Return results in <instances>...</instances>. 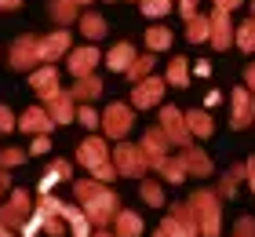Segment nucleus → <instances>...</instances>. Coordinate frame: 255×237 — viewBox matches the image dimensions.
Listing matches in <instances>:
<instances>
[{"label":"nucleus","mask_w":255,"mask_h":237,"mask_svg":"<svg viewBox=\"0 0 255 237\" xmlns=\"http://www.w3.org/2000/svg\"><path fill=\"white\" fill-rule=\"evenodd\" d=\"M131 124H135V106H128V102H110L106 110H102V135L106 139H124L128 132H131Z\"/></svg>","instance_id":"nucleus-5"},{"label":"nucleus","mask_w":255,"mask_h":237,"mask_svg":"<svg viewBox=\"0 0 255 237\" xmlns=\"http://www.w3.org/2000/svg\"><path fill=\"white\" fill-rule=\"evenodd\" d=\"M7 66L15 73H29V69L40 66V37L37 33H22L7 44Z\"/></svg>","instance_id":"nucleus-3"},{"label":"nucleus","mask_w":255,"mask_h":237,"mask_svg":"<svg viewBox=\"0 0 255 237\" xmlns=\"http://www.w3.org/2000/svg\"><path fill=\"white\" fill-rule=\"evenodd\" d=\"M160 128H164L168 142H190V128H186V117H179L175 110H160Z\"/></svg>","instance_id":"nucleus-18"},{"label":"nucleus","mask_w":255,"mask_h":237,"mask_svg":"<svg viewBox=\"0 0 255 237\" xmlns=\"http://www.w3.org/2000/svg\"><path fill=\"white\" fill-rule=\"evenodd\" d=\"M99 62H102V51L91 40H84L80 47H69V55H66V69L73 77H84V73H95L99 69Z\"/></svg>","instance_id":"nucleus-9"},{"label":"nucleus","mask_w":255,"mask_h":237,"mask_svg":"<svg viewBox=\"0 0 255 237\" xmlns=\"http://www.w3.org/2000/svg\"><path fill=\"white\" fill-rule=\"evenodd\" d=\"M182 168L193 172V175H208V172H212V161H208L201 150H186V153H182Z\"/></svg>","instance_id":"nucleus-26"},{"label":"nucleus","mask_w":255,"mask_h":237,"mask_svg":"<svg viewBox=\"0 0 255 237\" xmlns=\"http://www.w3.org/2000/svg\"><path fill=\"white\" fill-rule=\"evenodd\" d=\"M44 153H51V135H33V142H29V157H44Z\"/></svg>","instance_id":"nucleus-35"},{"label":"nucleus","mask_w":255,"mask_h":237,"mask_svg":"<svg viewBox=\"0 0 255 237\" xmlns=\"http://www.w3.org/2000/svg\"><path fill=\"white\" fill-rule=\"evenodd\" d=\"M77 29H80V37L84 40H102L106 37V18L99 15V11H80V18H77Z\"/></svg>","instance_id":"nucleus-21"},{"label":"nucleus","mask_w":255,"mask_h":237,"mask_svg":"<svg viewBox=\"0 0 255 237\" xmlns=\"http://www.w3.org/2000/svg\"><path fill=\"white\" fill-rule=\"evenodd\" d=\"M7 132H18V117L11 113V106L0 102V135H7Z\"/></svg>","instance_id":"nucleus-32"},{"label":"nucleus","mask_w":255,"mask_h":237,"mask_svg":"<svg viewBox=\"0 0 255 237\" xmlns=\"http://www.w3.org/2000/svg\"><path fill=\"white\" fill-rule=\"evenodd\" d=\"M22 4H26V0H0V11L7 15V11H18Z\"/></svg>","instance_id":"nucleus-39"},{"label":"nucleus","mask_w":255,"mask_h":237,"mask_svg":"<svg viewBox=\"0 0 255 237\" xmlns=\"http://www.w3.org/2000/svg\"><path fill=\"white\" fill-rule=\"evenodd\" d=\"M62 219H66V234L69 237H91V219L84 216V208L77 205H69V201H62Z\"/></svg>","instance_id":"nucleus-15"},{"label":"nucleus","mask_w":255,"mask_h":237,"mask_svg":"<svg viewBox=\"0 0 255 237\" xmlns=\"http://www.w3.org/2000/svg\"><path fill=\"white\" fill-rule=\"evenodd\" d=\"M190 208H193L197 227L204 230V237H219V205H215V194H193Z\"/></svg>","instance_id":"nucleus-11"},{"label":"nucleus","mask_w":255,"mask_h":237,"mask_svg":"<svg viewBox=\"0 0 255 237\" xmlns=\"http://www.w3.org/2000/svg\"><path fill=\"white\" fill-rule=\"evenodd\" d=\"M110 227H113V234H117V237H138V234H142V219H138L135 212H124V208H121L117 216H113Z\"/></svg>","instance_id":"nucleus-23"},{"label":"nucleus","mask_w":255,"mask_h":237,"mask_svg":"<svg viewBox=\"0 0 255 237\" xmlns=\"http://www.w3.org/2000/svg\"><path fill=\"white\" fill-rule=\"evenodd\" d=\"M91 237H117V234L106 230V227H95V230H91Z\"/></svg>","instance_id":"nucleus-42"},{"label":"nucleus","mask_w":255,"mask_h":237,"mask_svg":"<svg viewBox=\"0 0 255 237\" xmlns=\"http://www.w3.org/2000/svg\"><path fill=\"white\" fill-rule=\"evenodd\" d=\"M248 175H252V190H255V157L248 161Z\"/></svg>","instance_id":"nucleus-43"},{"label":"nucleus","mask_w":255,"mask_h":237,"mask_svg":"<svg viewBox=\"0 0 255 237\" xmlns=\"http://www.w3.org/2000/svg\"><path fill=\"white\" fill-rule=\"evenodd\" d=\"M138 7H142V15H153V18H160V15H168L171 0H138Z\"/></svg>","instance_id":"nucleus-31"},{"label":"nucleus","mask_w":255,"mask_h":237,"mask_svg":"<svg viewBox=\"0 0 255 237\" xmlns=\"http://www.w3.org/2000/svg\"><path fill=\"white\" fill-rule=\"evenodd\" d=\"M69 47H73V33H69V26H55L51 33L40 37V62H55V66H59V58L69 55Z\"/></svg>","instance_id":"nucleus-7"},{"label":"nucleus","mask_w":255,"mask_h":237,"mask_svg":"<svg viewBox=\"0 0 255 237\" xmlns=\"http://www.w3.org/2000/svg\"><path fill=\"white\" fill-rule=\"evenodd\" d=\"M55 128H59V124L51 121V113H48L44 102H37V106H29V110L18 113V132L22 135H51Z\"/></svg>","instance_id":"nucleus-10"},{"label":"nucleus","mask_w":255,"mask_h":237,"mask_svg":"<svg viewBox=\"0 0 255 237\" xmlns=\"http://www.w3.org/2000/svg\"><path fill=\"white\" fill-rule=\"evenodd\" d=\"M168 80H171L175 88H182V84H186V58H175V62L168 66Z\"/></svg>","instance_id":"nucleus-33"},{"label":"nucleus","mask_w":255,"mask_h":237,"mask_svg":"<svg viewBox=\"0 0 255 237\" xmlns=\"http://www.w3.org/2000/svg\"><path fill=\"white\" fill-rule=\"evenodd\" d=\"M11 194V172L7 168H0V201H4Z\"/></svg>","instance_id":"nucleus-38"},{"label":"nucleus","mask_w":255,"mask_h":237,"mask_svg":"<svg viewBox=\"0 0 255 237\" xmlns=\"http://www.w3.org/2000/svg\"><path fill=\"white\" fill-rule=\"evenodd\" d=\"M77 4H80V7H88V4H91V0H77Z\"/></svg>","instance_id":"nucleus-45"},{"label":"nucleus","mask_w":255,"mask_h":237,"mask_svg":"<svg viewBox=\"0 0 255 237\" xmlns=\"http://www.w3.org/2000/svg\"><path fill=\"white\" fill-rule=\"evenodd\" d=\"M0 237H15V230H7L4 223H0Z\"/></svg>","instance_id":"nucleus-44"},{"label":"nucleus","mask_w":255,"mask_h":237,"mask_svg":"<svg viewBox=\"0 0 255 237\" xmlns=\"http://www.w3.org/2000/svg\"><path fill=\"white\" fill-rule=\"evenodd\" d=\"M106 161H110V139H106V135L88 132L84 139L77 142V164H80V168L95 172L99 164H106Z\"/></svg>","instance_id":"nucleus-6"},{"label":"nucleus","mask_w":255,"mask_h":237,"mask_svg":"<svg viewBox=\"0 0 255 237\" xmlns=\"http://www.w3.org/2000/svg\"><path fill=\"white\" fill-rule=\"evenodd\" d=\"M135 55H138V51H135V47H131V44H128V40H121V44H113V47H110V51H106V55H102V62H106V66L113 69V73H124V69H128V66H131V62H135Z\"/></svg>","instance_id":"nucleus-20"},{"label":"nucleus","mask_w":255,"mask_h":237,"mask_svg":"<svg viewBox=\"0 0 255 237\" xmlns=\"http://www.w3.org/2000/svg\"><path fill=\"white\" fill-rule=\"evenodd\" d=\"M26 77H29V88H33V95H37L40 102L51 99V95L62 88V77H59V66L55 62H40L37 69H29Z\"/></svg>","instance_id":"nucleus-8"},{"label":"nucleus","mask_w":255,"mask_h":237,"mask_svg":"<svg viewBox=\"0 0 255 237\" xmlns=\"http://www.w3.org/2000/svg\"><path fill=\"white\" fill-rule=\"evenodd\" d=\"M59 183H73V164H69V161H62V157L48 164L44 179L37 183V194H51V190L59 186Z\"/></svg>","instance_id":"nucleus-16"},{"label":"nucleus","mask_w":255,"mask_h":237,"mask_svg":"<svg viewBox=\"0 0 255 237\" xmlns=\"http://www.w3.org/2000/svg\"><path fill=\"white\" fill-rule=\"evenodd\" d=\"M80 7L77 0H48V15H51V22L55 26H73V22L80 18Z\"/></svg>","instance_id":"nucleus-19"},{"label":"nucleus","mask_w":255,"mask_h":237,"mask_svg":"<svg viewBox=\"0 0 255 237\" xmlns=\"http://www.w3.org/2000/svg\"><path fill=\"white\" fill-rule=\"evenodd\" d=\"M44 106H48V113H51V121L66 128V124H73L77 121V99L69 95V88H59L51 95V99H44Z\"/></svg>","instance_id":"nucleus-12"},{"label":"nucleus","mask_w":255,"mask_h":237,"mask_svg":"<svg viewBox=\"0 0 255 237\" xmlns=\"http://www.w3.org/2000/svg\"><path fill=\"white\" fill-rule=\"evenodd\" d=\"M110 161H113V168H117V175H128V179H142V175L149 172V164L142 157V150L135 146V142H117L110 153Z\"/></svg>","instance_id":"nucleus-4"},{"label":"nucleus","mask_w":255,"mask_h":237,"mask_svg":"<svg viewBox=\"0 0 255 237\" xmlns=\"http://www.w3.org/2000/svg\"><path fill=\"white\" fill-rule=\"evenodd\" d=\"M69 95H73L77 102H95L99 95H102V80H99V73L73 77V84H69Z\"/></svg>","instance_id":"nucleus-17"},{"label":"nucleus","mask_w":255,"mask_h":237,"mask_svg":"<svg viewBox=\"0 0 255 237\" xmlns=\"http://www.w3.org/2000/svg\"><path fill=\"white\" fill-rule=\"evenodd\" d=\"M160 99H164V80H157V77H146L131 88V106L135 110H149V106H157Z\"/></svg>","instance_id":"nucleus-14"},{"label":"nucleus","mask_w":255,"mask_h":237,"mask_svg":"<svg viewBox=\"0 0 255 237\" xmlns=\"http://www.w3.org/2000/svg\"><path fill=\"white\" fill-rule=\"evenodd\" d=\"M73 197H77V205L84 208V216L91 219V227H110L113 216L121 212L117 205V194L106 186V183H99V179H73Z\"/></svg>","instance_id":"nucleus-1"},{"label":"nucleus","mask_w":255,"mask_h":237,"mask_svg":"<svg viewBox=\"0 0 255 237\" xmlns=\"http://www.w3.org/2000/svg\"><path fill=\"white\" fill-rule=\"evenodd\" d=\"M153 62H157V58H153V51H146V55H135V62L124 69V77L131 80V84H138V80H146V77H149Z\"/></svg>","instance_id":"nucleus-24"},{"label":"nucleus","mask_w":255,"mask_h":237,"mask_svg":"<svg viewBox=\"0 0 255 237\" xmlns=\"http://www.w3.org/2000/svg\"><path fill=\"white\" fill-rule=\"evenodd\" d=\"M193 7H197V0H182V15L193 18Z\"/></svg>","instance_id":"nucleus-41"},{"label":"nucleus","mask_w":255,"mask_h":237,"mask_svg":"<svg viewBox=\"0 0 255 237\" xmlns=\"http://www.w3.org/2000/svg\"><path fill=\"white\" fill-rule=\"evenodd\" d=\"M186 128H190V135H212V117L204 110H193V113H186Z\"/></svg>","instance_id":"nucleus-29"},{"label":"nucleus","mask_w":255,"mask_h":237,"mask_svg":"<svg viewBox=\"0 0 255 237\" xmlns=\"http://www.w3.org/2000/svg\"><path fill=\"white\" fill-rule=\"evenodd\" d=\"M252 4H255V0H252Z\"/></svg>","instance_id":"nucleus-46"},{"label":"nucleus","mask_w":255,"mask_h":237,"mask_svg":"<svg viewBox=\"0 0 255 237\" xmlns=\"http://www.w3.org/2000/svg\"><path fill=\"white\" fill-rule=\"evenodd\" d=\"M110 4H113V0H110Z\"/></svg>","instance_id":"nucleus-47"},{"label":"nucleus","mask_w":255,"mask_h":237,"mask_svg":"<svg viewBox=\"0 0 255 237\" xmlns=\"http://www.w3.org/2000/svg\"><path fill=\"white\" fill-rule=\"evenodd\" d=\"M77 124H84L88 132H95V128L102 124V113L91 102H77Z\"/></svg>","instance_id":"nucleus-27"},{"label":"nucleus","mask_w":255,"mask_h":237,"mask_svg":"<svg viewBox=\"0 0 255 237\" xmlns=\"http://www.w3.org/2000/svg\"><path fill=\"white\" fill-rule=\"evenodd\" d=\"M237 4H241V0H215V7H219V11H226V15H230V11H234Z\"/></svg>","instance_id":"nucleus-40"},{"label":"nucleus","mask_w":255,"mask_h":237,"mask_svg":"<svg viewBox=\"0 0 255 237\" xmlns=\"http://www.w3.org/2000/svg\"><path fill=\"white\" fill-rule=\"evenodd\" d=\"M29 161V150H22V146H0V168H22V164Z\"/></svg>","instance_id":"nucleus-25"},{"label":"nucleus","mask_w":255,"mask_h":237,"mask_svg":"<svg viewBox=\"0 0 255 237\" xmlns=\"http://www.w3.org/2000/svg\"><path fill=\"white\" fill-rule=\"evenodd\" d=\"M33 208H37V201L29 197V190H18L11 186V194L0 201V223H4L7 230H22L33 216Z\"/></svg>","instance_id":"nucleus-2"},{"label":"nucleus","mask_w":255,"mask_h":237,"mask_svg":"<svg viewBox=\"0 0 255 237\" xmlns=\"http://www.w3.org/2000/svg\"><path fill=\"white\" fill-rule=\"evenodd\" d=\"M146 47H149V51H168V47H171V33L164 26L146 29Z\"/></svg>","instance_id":"nucleus-28"},{"label":"nucleus","mask_w":255,"mask_h":237,"mask_svg":"<svg viewBox=\"0 0 255 237\" xmlns=\"http://www.w3.org/2000/svg\"><path fill=\"white\" fill-rule=\"evenodd\" d=\"M160 172H164L168 183H179L182 175H186V172H182V161H164V164H160Z\"/></svg>","instance_id":"nucleus-37"},{"label":"nucleus","mask_w":255,"mask_h":237,"mask_svg":"<svg viewBox=\"0 0 255 237\" xmlns=\"http://www.w3.org/2000/svg\"><path fill=\"white\" fill-rule=\"evenodd\" d=\"M237 44L245 47V51H255V18H248L245 26L237 29Z\"/></svg>","instance_id":"nucleus-30"},{"label":"nucleus","mask_w":255,"mask_h":237,"mask_svg":"<svg viewBox=\"0 0 255 237\" xmlns=\"http://www.w3.org/2000/svg\"><path fill=\"white\" fill-rule=\"evenodd\" d=\"M138 150H142L149 168H160V164L168 161V135H164V128H149V132L142 135V142H138Z\"/></svg>","instance_id":"nucleus-13"},{"label":"nucleus","mask_w":255,"mask_h":237,"mask_svg":"<svg viewBox=\"0 0 255 237\" xmlns=\"http://www.w3.org/2000/svg\"><path fill=\"white\" fill-rule=\"evenodd\" d=\"M255 117V99L248 91H234V128H248Z\"/></svg>","instance_id":"nucleus-22"},{"label":"nucleus","mask_w":255,"mask_h":237,"mask_svg":"<svg viewBox=\"0 0 255 237\" xmlns=\"http://www.w3.org/2000/svg\"><path fill=\"white\" fill-rule=\"evenodd\" d=\"M142 201H146V205H164V194H160V186L157 183H142Z\"/></svg>","instance_id":"nucleus-36"},{"label":"nucleus","mask_w":255,"mask_h":237,"mask_svg":"<svg viewBox=\"0 0 255 237\" xmlns=\"http://www.w3.org/2000/svg\"><path fill=\"white\" fill-rule=\"evenodd\" d=\"M212 37V22L208 18H190V40H204Z\"/></svg>","instance_id":"nucleus-34"}]
</instances>
